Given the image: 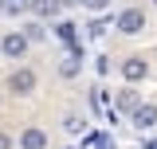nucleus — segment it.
<instances>
[{
    "label": "nucleus",
    "instance_id": "obj_15",
    "mask_svg": "<svg viewBox=\"0 0 157 149\" xmlns=\"http://www.w3.org/2000/svg\"><path fill=\"white\" fill-rule=\"evenodd\" d=\"M106 24H110V20H94V24H90V36H102V32H106Z\"/></svg>",
    "mask_w": 157,
    "mask_h": 149
},
{
    "label": "nucleus",
    "instance_id": "obj_13",
    "mask_svg": "<svg viewBox=\"0 0 157 149\" xmlns=\"http://www.w3.org/2000/svg\"><path fill=\"white\" fill-rule=\"evenodd\" d=\"M82 8H90V12H102V8H110V0H78Z\"/></svg>",
    "mask_w": 157,
    "mask_h": 149
},
{
    "label": "nucleus",
    "instance_id": "obj_4",
    "mask_svg": "<svg viewBox=\"0 0 157 149\" xmlns=\"http://www.w3.org/2000/svg\"><path fill=\"white\" fill-rule=\"evenodd\" d=\"M145 74H149V63H145L141 55H130V59H122V78H126L130 86H134V82H141Z\"/></svg>",
    "mask_w": 157,
    "mask_h": 149
},
{
    "label": "nucleus",
    "instance_id": "obj_8",
    "mask_svg": "<svg viewBox=\"0 0 157 149\" xmlns=\"http://www.w3.org/2000/svg\"><path fill=\"white\" fill-rule=\"evenodd\" d=\"M0 12L4 16H24V12H32V0H0Z\"/></svg>",
    "mask_w": 157,
    "mask_h": 149
},
{
    "label": "nucleus",
    "instance_id": "obj_10",
    "mask_svg": "<svg viewBox=\"0 0 157 149\" xmlns=\"http://www.w3.org/2000/svg\"><path fill=\"white\" fill-rule=\"evenodd\" d=\"M114 102H118V110H134V106H137V90H134V86H126V90L114 94Z\"/></svg>",
    "mask_w": 157,
    "mask_h": 149
},
{
    "label": "nucleus",
    "instance_id": "obj_1",
    "mask_svg": "<svg viewBox=\"0 0 157 149\" xmlns=\"http://www.w3.org/2000/svg\"><path fill=\"white\" fill-rule=\"evenodd\" d=\"M39 86V74L32 67H20V71L8 74V94H16V98H28V94H36Z\"/></svg>",
    "mask_w": 157,
    "mask_h": 149
},
{
    "label": "nucleus",
    "instance_id": "obj_17",
    "mask_svg": "<svg viewBox=\"0 0 157 149\" xmlns=\"http://www.w3.org/2000/svg\"><path fill=\"white\" fill-rule=\"evenodd\" d=\"M153 8H157V0H153Z\"/></svg>",
    "mask_w": 157,
    "mask_h": 149
},
{
    "label": "nucleus",
    "instance_id": "obj_9",
    "mask_svg": "<svg viewBox=\"0 0 157 149\" xmlns=\"http://www.w3.org/2000/svg\"><path fill=\"white\" fill-rule=\"evenodd\" d=\"M32 12L43 16V20H51V16H59V0H32Z\"/></svg>",
    "mask_w": 157,
    "mask_h": 149
},
{
    "label": "nucleus",
    "instance_id": "obj_7",
    "mask_svg": "<svg viewBox=\"0 0 157 149\" xmlns=\"http://www.w3.org/2000/svg\"><path fill=\"white\" fill-rule=\"evenodd\" d=\"M82 71V47H71V55L59 63V78H78Z\"/></svg>",
    "mask_w": 157,
    "mask_h": 149
},
{
    "label": "nucleus",
    "instance_id": "obj_6",
    "mask_svg": "<svg viewBox=\"0 0 157 149\" xmlns=\"http://www.w3.org/2000/svg\"><path fill=\"white\" fill-rule=\"evenodd\" d=\"M20 149H47V130L24 126V133H20Z\"/></svg>",
    "mask_w": 157,
    "mask_h": 149
},
{
    "label": "nucleus",
    "instance_id": "obj_16",
    "mask_svg": "<svg viewBox=\"0 0 157 149\" xmlns=\"http://www.w3.org/2000/svg\"><path fill=\"white\" fill-rule=\"evenodd\" d=\"M12 145H16V141H12L8 133H0V149H12Z\"/></svg>",
    "mask_w": 157,
    "mask_h": 149
},
{
    "label": "nucleus",
    "instance_id": "obj_2",
    "mask_svg": "<svg viewBox=\"0 0 157 149\" xmlns=\"http://www.w3.org/2000/svg\"><path fill=\"white\" fill-rule=\"evenodd\" d=\"M114 28L122 36H141V32H145V12H141V8H122L118 20H114Z\"/></svg>",
    "mask_w": 157,
    "mask_h": 149
},
{
    "label": "nucleus",
    "instance_id": "obj_5",
    "mask_svg": "<svg viewBox=\"0 0 157 149\" xmlns=\"http://www.w3.org/2000/svg\"><path fill=\"white\" fill-rule=\"evenodd\" d=\"M130 122H134L137 130H149V126H157V106H153V102H137L134 110H130Z\"/></svg>",
    "mask_w": 157,
    "mask_h": 149
},
{
    "label": "nucleus",
    "instance_id": "obj_11",
    "mask_svg": "<svg viewBox=\"0 0 157 149\" xmlns=\"http://www.w3.org/2000/svg\"><path fill=\"white\" fill-rule=\"evenodd\" d=\"M75 32H78L75 24H59V28H55V36L63 39V43H67V47H78V36H75Z\"/></svg>",
    "mask_w": 157,
    "mask_h": 149
},
{
    "label": "nucleus",
    "instance_id": "obj_12",
    "mask_svg": "<svg viewBox=\"0 0 157 149\" xmlns=\"http://www.w3.org/2000/svg\"><path fill=\"white\" fill-rule=\"evenodd\" d=\"M63 130H67V133H78V130H86V122L75 118V114H67V118H63Z\"/></svg>",
    "mask_w": 157,
    "mask_h": 149
},
{
    "label": "nucleus",
    "instance_id": "obj_14",
    "mask_svg": "<svg viewBox=\"0 0 157 149\" xmlns=\"http://www.w3.org/2000/svg\"><path fill=\"white\" fill-rule=\"evenodd\" d=\"M24 36H28V39H32V43H36V39H43V36H47V32H43V28H39V24H32V28H28V32H24Z\"/></svg>",
    "mask_w": 157,
    "mask_h": 149
},
{
    "label": "nucleus",
    "instance_id": "obj_3",
    "mask_svg": "<svg viewBox=\"0 0 157 149\" xmlns=\"http://www.w3.org/2000/svg\"><path fill=\"white\" fill-rule=\"evenodd\" d=\"M28 43H32V39L24 36V32H8V36L0 39V51H4L8 59H24L28 55Z\"/></svg>",
    "mask_w": 157,
    "mask_h": 149
}]
</instances>
